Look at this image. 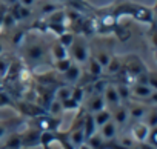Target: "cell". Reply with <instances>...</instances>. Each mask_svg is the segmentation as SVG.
Wrapping results in <instances>:
<instances>
[{"instance_id":"20","label":"cell","mask_w":157,"mask_h":149,"mask_svg":"<svg viewBox=\"0 0 157 149\" xmlns=\"http://www.w3.org/2000/svg\"><path fill=\"white\" fill-rule=\"evenodd\" d=\"M85 143L91 147V149H105V140L102 138V135L99 134V132H94L93 135H90L86 140H85Z\"/></svg>"},{"instance_id":"13","label":"cell","mask_w":157,"mask_h":149,"mask_svg":"<svg viewBox=\"0 0 157 149\" xmlns=\"http://www.w3.org/2000/svg\"><path fill=\"white\" fill-rule=\"evenodd\" d=\"M117 129H119V128L116 126V123H114L113 120H108L105 125H102V126L99 128V134L102 135V138H103L105 141H111V140L116 138Z\"/></svg>"},{"instance_id":"39","label":"cell","mask_w":157,"mask_h":149,"mask_svg":"<svg viewBox=\"0 0 157 149\" xmlns=\"http://www.w3.org/2000/svg\"><path fill=\"white\" fill-rule=\"evenodd\" d=\"M3 54V45H2V42H0V55Z\"/></svg>"},{"instance_id":"30","label":"cell","mask_w":157,"mask_h":149,"mask_svg":"<svg viewBox=\"0 0 157 149\" xmlns=\"http://www.w3.org/2000/svg\"><path fill=\"white\" fill-rule=\"evenodd\" d=\"M60 103H62L63 112H65V111H75V109L80 108V105H78L77 102H74L71 97H69V99H66V100H63V102H60Z\"/></svg>"},{"instance_id":"7","label":"cell","mask_w":157,"mask_h":149,"mask_svg":"<svg viewBox=\"0 0 157 149\" xmlns=\"http://www.w3.org/2000/svg\"><path fill=\"white\" fill-rule=\"evenodd\" d=\"M149 131H151V128H149L145 121H142V120H137V121L131 126V135H132V138H134L136 141H139V143H145V141H146Z\"/></svg>"},{"instance_id":"6","label":"cell","mask_w":157,"mask_h":149,"mask_svg":"<svg viewBox=\"0 0 157 149\" xmlns=\"http://www.w3.org/2000/svg\"><path fill=\"white\" fill-rule=\"evenodd\" d=\"M40 135L42 131L39 128H29L23 134H20L22 138V147H36L40 146Z\"/></svg>"},{"instance_id":"32","label":"cell","mask_w":157,"mask_h":149,"mask_svg":"<svg viewBox=\"0 0 157 149\" xmlns=\"http://www.w3.org/2000/svg\"><path fill=\"white\" fill-rule=\"evenodd\" d=\"M94 58H96V60H97V61H99V63H100V65L105 68V66L108 65V61H109L111 55H109L108 52H105V51H100V52H99V54H97Z\"/></svg>"},{"instance_id":"25","label":"cell","mask_w":157,"mask_h":149,"mask_svg":"<svg viewBox=\"0 0 157 149\" xmlns=\"http://www.w3.org/2000/svg\"><path fill=\"white\" fill-rule=\"evenodd\" d=\"M48 112H49V115H52V117H57L59 114H62L63 112V108H62V103L59 102V100H56V99H52L51 100V103L48 105Z\"/></svg>"},{"instance_id":"36","label":"cell","mask_w":157,"mask_h":149,"mask_svg":"<svg viewBox=\"0 0 157 149\" xmlns=\"http://www.w3.org/2000/svg\"><path fill=\"white\" fill-rule=\"evenodd\" d=\"M6 13V5L0 3V29H2V22H3V16Z\"/></svg>"},{"instance_id":"8","label":"cell","mask_w":157,"mask_h":149,"mask_svg":"<svg viewBox=\"0 0 157 149\" xmlns=\"http://www.w3.org/2000/svg\"><path fill=\"white\" fill-rule=\"evenodd\" d=\"M111 120L116 123V126H123L126 125V121L129 120V114H128V106L126 105H117L116 108L111 109Z\"/></svg>"},{"instance_id":"24","label":"cell","mask_w":157,"mask_h":149,"mask_svg":"<svg viewBox=\"0 0 157 149\" xmlns=\"http://www.w3.org/2000/svg\"><path fill=\"white\" fill-rule=\"evenodd\" d=\"M71 91H72V86H60L54 91V99L59 102H63L71 97Z\"/></svg>"},{"instance_id":"31","label":"cell","mask_w":157,"mask_h":149,"mask_svg":"<svg viewBox=\"0 0 157 149\" xmlns=\"http://www.w3.org/2000/svg\"><path fill=\"white\" fill-rule=\"evenodd\" d=\"M10 66H11V63H10L6 58H3L2 55H0V79H2V77H6Z\"/></svg>"},{"instance_id":"17","label":"cell","mask_w":157,"mask_h":149,"mask_svg":"<svg viewBox=\"0 0 157 149\" xmlns=\"http://www.w3.org/2000/svg\"><path fill=\"white\" fill-rule=\"evenodd\" d=\"M49 52H51V57H52L54 60H60V58L69 57L68 48H65V46H63V45H62L59 40H56V42L52 43V46H51Z\"/></svg>"},{"instance_id":"9","label":"cell","mask_w":157,"mask_h":149,"mask_svg":"<svg viewBox=\"0 0 157 149\" xmlns=\"http://www.w3.org/2000/svg\"><path fill=\"white\" fill-rule=\"evenodd\" d=\"M62 76H63V80H65L66 83L75 85V83L80 82V79H82V66L77 65V63H72V65L62 74Z\"/></svg>"},{"instance_id":"40","label":"cell","mask_w":157,"mask_h":149,"mask_svg":"<svg viewBox=\"0 0 157 149\" xmlns=\"http://www.w3.org/2000/svg\"><path fill=\"white\" fill-rule=\"evenodd\" d=\"M52 2H59L60 3V2H66V0H52Z\"/></svg>"},{"instance_id":"29","label":"cell","mask_w":157,"mask_h":149,"mask_svg":"<svg viewBox=\"0 0 157 149\" xmlns=\"http://www.w3.org/2000/svg\"><path fill=\"white\" fill-rule=\"evenodd\" d=\"M83 94H85V91H83L80 86H75V88H72V91H71V99H72L74 102H77L78 105H82V102H83Z\"/></svg>"},{"instance_id":"1","label":"cell","mask_w":157,"mask_h":149,"mask_svg":"<svg viewBox=\"0 0 157 149\" xmlns=\"http://www.w3.org/2000/svg\"><path fill=\"white\" fill-rule=\"evenodd\" d=\"M68 52H69V58H71L74 63L80 65V66L85 65V63L88 61V58H90V49H88V46H86L85 39L80 37V35H75V37H74L72 45L68 48Z\"/></svg>"},{"instance_id":"22","label":"cell","mask_w":157,"mask_h":149,"mask_svg":"<svg viewBox=\"0 0 157 149\" xmlns=\"http://www.w3.org/2000/svg\"><path fill=\"white\" fill-rule=\"evenodd\" d=\"M72 63H74V61H72L69 57H65V58H60V60H54L52 68H54V71H56L57 74H63Z\"/></svg>"},{"instance_id":"10","label":"cell","mask_w":157,"mask_h":149,"mask_svg":"<svg viewBox=\"0 0 157 149\" xmlns=\"http://www.w3.org/2000/svg\"><path fill=\"white\" fill-rule=\"evenodd\" d=\"M102 95H103L105 105H108V108H111V109L122 103V102H120V97H119V94H117L116 86L106 85V86H105V89H103V92H102ZM111 109H109V111H111Z\"/></svg>"},{"instance_id":"21","label":"cell","mask_w":157,"mask_h":149,"mask_svg":"<svg viewBox=\"0 0 157 149\" xmlns=\"http://www.w3.org/2000/svg\"><path fill=\"white\" fill-rule=\"evenodd\" d=\"M62 6L57 3V2H52V0H49V2H45V3H40V8H39V14L40 16H48V14H51V13H54V11H57V9H60Z\"/></svg>"},{"instance_id":"23","label":"cell","mask_w":157,"mask_h":149,"mask_svg":"<svg viewBox=\"0 0 157 149\" xmlns=\"http://www.w3.org/2000/svg\"><path fill=\"white\" fill-rule=\"evenodd\" d=\"M5 147H6V149H22V138H20V134L6 135Z\"/></svg>"},{"instance_id":"27","label":"cell","mask_w":157,"mask_h":149,"mask_svg":"<svg viewBox=\"0 0 157 149\" xmlns=\"http://www.w3.org/2000/svg\"><path fill=\"white\" fill-rule=\"evenodd\" d=\"M17 25V20L13 17V14L6 9L5 16H3V22H2V29H8V28H13Z\"/></svg>"},{"instance_id":"37","label":"cell","mask_w":157,"mask_h":149,"mask_svg":"<svg viewBox=\"0 0 157 149\" xmlns=\"http://www.w3.org/2000/svg\"><path fill=\"white\" fill-rule=\"evenodd\" d=\"M19 0H0V3H3V5H6V6H11V5H14V3H17Z\"/></svg>"},{"instance_id":"34","label":"cell","mask_w":157,"mask_h":149,"mask_svg":"<svg viewBox=\"0 0 157 149\" xmlns=\"http://www.w3.org/2000/svg\"><path fill=\"white\" fill-rule=\"evenodd\" d=\"M36 2H37V0H19L17 3H20L22 6H26V8H31L33 9V6L36 5Z\"/></svg>"},{"instance_id":"3","label":"cell","mask_w":157,"mask_h":149,"mask_svg":"<svg viewBox=\"0 0 157 149\" xmlns=\"http://www.w3.org/2000/svg\"><path fill=\"white\" fill-rule=\"evenodd\" d=\"M23 52H25V61H26L29 66H33L34 63H40V61L45 58V55H46V48H45L42 43L34 42V43L26 45L25 49H23Z\"/></svg>"},{"instance_id":"18","label":"cell","mask_w":157,"mask_h":149,"mask_svg":"<svg viewBox=\"0 0 157 149\" xmlns=\"http://www.w3.org/2000/svg\"><path fill=\"white\" fill-rule=\"evenodd\" d=\"M105 68H106V72L109 74V76H116V74H119L120 69L123 68V61L117 55H111V58H109V61Z\"/></svg>"},{"instance_id":"2","label":"cell","mask_w":157,"mask_h":149,"mask_svg":"<svg viewBox=\"0 0 157 149\" xmlns=\"http://www.w3.org/2000/svg\"><path fill=\"white\" fill-rule=\"evenodd\" d=\"M129 17H132L139 23L151 26V25H154V6H145V5H140V3L134 2Z\"/></svg>"},{"instance_id":"28","label":"cell","mask_w":157,"mask_h":149,"mask_svg":"<svg viewBox=\"0 0 157 149\" xmlns=\"http://www.w3.org/2000/svg\"><path fill=\"white\" fill-rule=\"evenodd\" d=\"M145 123H146L151 129L155 128V123H157V112H155L154 108H151V109L146 112V115H145Z\"/></svg>"},{"instance_id":"14","label":"cell","mask_w":157,"mask_h":149,"mask_svg":"<svg viewBox=\"0 0 157 149\" xmlns=\"http://www.w3.org/2000/svg\"><path fill=\"white\" fill-rule=\"evenodd\" d=\"M106 105H105V100H103V95L102 94H93V97L90 99L88 105H86V111L88 114H94L100 109H103Z\"/></svg>"},{"instance_id":"11","label":"cell","mask_w":157,"mask_h":149,"mask_svg":"<svg viewBox=\"0 0 157 149\" xmlns=\"http://www.w3.org/2000/svg\"><path fill=\"white\" fill-rule=\"evenodd\" d=\"M8 11L13 14V17L17 20V23L22 22V20H26V19H29L33 16V9L26 8V6H22L20 3H14V5L8 6Z\"/></svg>"},{"instance_id":"5","label":"cell","mask_w":157,"mask_h":149,"mask_svg":"<svg viewBox=\"0 0 157 149\" xmlns=\"http://www.w3.org/2000/svg\"><path fill=\"white\" fill-rule=\"evenodd\" d=\"M154 92H155V89H152L151 86L143 85V83H132V85H129V97L137 100V102H142V103H145V100L149 99Z\"/></svg>"},{"instance_id":"4","label":"cell","mask_w":157,"mask_h":149,"mask_svg":"<svg viewBox=\"0 0 157 149\" xmlns=\"http://www.w3.org/2000/svg\"><path fill=\"white\" fill-rule=\"evenodd\" d=\"M123 71L126 72L128 77H137L139 74H142L143 71H146L145 63L137 57V55H128L123 61Z\"/></svg>"},{"instance_id":"16","label":"cell","mask_w":157,"mask_h":149,"mask_svg":"<svg viewBox=\"0 0 157 149\" xmlns=\"http://www.w3.org/2000/svg\"><path fill=\"white\" fill-rule=\"evenodd\" d=\"M85 65L88 66V76H91L94 80H97L102 74H103V66H102L94 57H90Z\"/></svg>"},{"instance_id":"19","label":"cell","mask_w":157,"mask_h":149,"mask_svg":"<svg viewBox=\"0 0 157 149\" xmlns=\"http://www.w3.org/2000/svg\"><path fill=\"white\" fill-rule=\"evenodd\" d=\"M93 118H94L96 128L99 129L102 125H105L108 120H111V111H109V109H106V108H103V109H100V111L94 112V114H93Z\"/></svg>"},{"instance_id":"12","label":"cell","mask_w":157,"mask_h":149,"mask_svg":"<svg viewBox=\"0 0 157 149\" xmlns=\"http://www.w3.org/2000/svg\"><path fill=\"white\" fill-rule=\"evenodd\" d=\"M148 111H149L148 106H146L145 103H142V102H137V100H134V102L129 105V108H128L129 118H134V120H142V118H145V115H146Z\"/></svg>"},{"instance_id":"15","label":"cell","mask_w":157,"mask_h":149,"mask_svg":"<svg viewBox=\"0 0 157 149\" xmlns=\"http://www.w3.org/2000/svg\"><path fill=\"white\" fill-rule=\"evenodd\" d=\"M43 22L45 23H54V25H66V14H65V9L60 8L48 16L43 17Z\"/></svg>"},{"instance_id":"35","label":"cell","mask_w":157,"mask_h":149,"mask_svg":"<svg viewBox=\"0 0 157 149\" xmlns=\"http://www.w3.org/2000/svg\"><path fill=\"white\" fill-rule=\"evenodd\" d=\"M8 135V126H5L3 123H0V140H3Z\"/></svg>"},{"instance_id":"38","label":"cell","mask_w":157,"mask_h":149,"mask_svg":"<svg viewBox=\"0 0 157 149\" xmlns=\"http://www.w3.org/2000/svg\"><path fill=\"white\" fill-rule=\"evenodd\" d=\"M75 149H91V147H90L86 143H82L80 146H78V147H75Z\"/></svg>"},{"instance_id":"26","label":"cell","mask_w":157,"mask_h":149,"mask_svg":"<svg viewBox=\"0 0 157 149\" xmlns=\"http://www.w3.org/2000/svg\"><path fill=\"white\" fill-rule=\"evenodd\" d=\"M74 37H75V35H74L71 31H68V29H66L65 32H62V34L59 35V39H57V40H59L65 48H69V46L72 45V42H74Z\"/></svg>"},{"instance_id":"33","label":"cell","mask_w":157,"mask_h":149,"mask_svg":"<svg viewBox=\"0 0 157 149\" xmlns=\"http://www.w3.org/2000/svg\"><path fill=\"white\" fill-rule=\"evenodd\" d=\"M23 40H25V32L19 31V32H17V35L13 39V43H14V45H22V43H23Z\"/></svg>"}]
</instances>
